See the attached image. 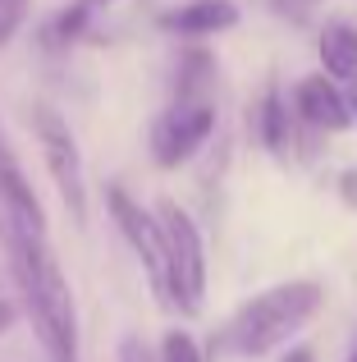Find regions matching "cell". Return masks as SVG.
I'll use <instances>...</instances> for the list:
<instances>
[{
	"instance_id": "30bf717a",
	"label": "cell",
	"mask_w": 357,
	"mask_h": 362,
	"mask_svg": "<svg viewBox=\"0 0 357 362\" xmlns=\"http://www.w3.org/2000/svg\"><path fill=\"white\" fill-rule=\"evenodd\" d=\"M316 55H321V74L334 83H357V28L334 18V23L321 28V42H316Z\"/></svg>"
},
{
	"instance_id": "4fadbf2b",
	"label": "cell",
	"mask_w": 357,
	"mask_h": 362,
	"mask_svg": "<svg viewBox=\"0 0 357 362\" xmlns=\"http://www.w3.org/2000/svg\"><path fill=\"white\" fill-rule=\"evenodd\" d=\"M23 14H28V0H0V46H5L9 37L18 33Z\"/></svg>"
},
{
	"instance_id": "ba28073f",
	"label": "cell",
	"mask_w": 357,
	"mask_h": 362,
	"mask_svg": "<svg viewBox=\"0 0 357 362\" xmlns=\"http://www.w3.org/2000/svg\"><path fill=\"white\" fill-rule=\"evenodd\" d=\"M0 221L18 225V230H28V234H46V211H42V202H37L32 184H28L23 165H18L14 151H9L5 133H0Z\"/></svg>"
},
{
	"instance_id": "8992f818",
	"label": "cell",
	"mask_w": 357,
	"mask_h": 362,
	"mask_svg": "<svg viewBox=\"0 0 357 362\" xmlns=\"http://www.w3.org/2000/svg\"><path fill=\"white\" fill-rule=\"evenodd\" d=\"M215 133V106L211 101H174L152 129V156L156 165L174 170L183 160H193L206 147V138Z\"/></svg>"
},
{
	"instance_id": "d6986e66",
	"label": "cell",
	"mask_w": 357,
	"mask_h": 362,
	"mask_svg": "<svg viewBox=\"0 0 357 362\" xmlns=\"http://www.w3.org/2000/svg\"><path fill=\"white\" fill-rule=\"evenodd\" d=\"M284 5H316V0H284Z\"/></svg>"
},
{
	"instance_id": "e0dca14e",
	"label": "cell",
	"mask_w": 357,
	"mask_h": 362,
	"mask_svg": "<svg viewBox=\"0 0 357 362\" xmlns=\"http://www.w3.org/2000/svg\"><path fill=\"white\" fill-rule=\"evenodd\" d=\"M284 362H316V354L307 344H298V349H289V354H284Z\"/></svg>"
},
{
	"instance_id": "5bb4252c",
	"label": "cell",
	"mask_w": 357,
	"mask_h": 362,
	"mask_svg": "<svg viewBox=\"0 0 357 362\" xmlns=\"http://www.w3.org/2000/svg\"><path fill=\"white\" fill-rule=\"evenodd\" d=\"M83 28H87V0H83V5H73V9H64V14L55 18V33H60L64 42H69V37H78Z\"/></svg>"
},
{
	"instance_id": "5b68a950",
	"label": "cell",
	"mask_w": 357,
	"mask_h": 362,
	"mask_svg": "<svg viewBox=\"0 0 357 362\" xmlns=\"http://www.w3.org/2000/svg\"><path fill=\"white\" fill-rule=\"evenodd\" d=\"M106 206H110V216H115L119 234L128 239V247L138 252V262L147 266V280H152L156 298L170 308V266H165V234H161V221H156V216L147 211V206L138 202V197L128 193L124 184H110V188H106Z\"/></svg>"
},
{
	"instance_id": "9a60e30c",
	"label": "cell",
	"mask_w": 357,
	"mask_h": 362,
	"mask_svg": "<svg viewBox=\"0 0 357 362\" xmlns=\"http://www.w3.org/2000/svg\"><path fill=\"white\" fill-rule=\"evenodd\" d=\"M119 362H152L143 339H124V349H119Z\"/></svg>"
},
{
	"instance_id": "ffe728a7",
	"label": "cell",
	"mask_w": 357,
	"mask_h": 362,
	"mask_svg": "<svg viewBox=\"0 0 357 362\" xmlns=\"http://www.w3.org/2000/svg\"><path fill=\"white\" fill-rule=\"evenodd\" d=\"M349 362H357V344H353V354H349Z\"/></svg>"
},
{
	"instance_id": "2e32d148",
	"label": "cell",
	"mask_w": 357,
	"mask_h": 362,
	"mask_svg": "<svg viewBox=\"0 0 357 362\" xmlns=\"http://www.w3.org/2000/svg\"><path fill=\"white\" fill-rule=\"evenodd\" d=\"M14 317H18V308H14L9 298H0V335H5V330L14 326Z\"/></svg>"
},
{
	"instance_id": "ac0fdd59",
	"label": "cell",
	"mask_w": 357,
	"mask_h": 362,
	"mask_svg": "<svg viewBox=\"0 0 357 362\" xmlns=\"http://www.w3.org/2000/svg\"><path fill=\"white\" fill-rule=\"evenodd\" d=\"M349 106H353V119H357V83H353V92H349Z\"/></svg>"
},
{
	"instance_id": "52a82bcc",
	"label": "cell",
	"mask_w": 357,
	"mask_h": 362,
	"mask_svg": "<svg viewBox=\"0 0 357 362\" xmlns=\"http://www.w3.org/2000/svg\"><path fill=\"white\" fill-rule=\"evenodd\" d=\"M294 115L303 124H312V129H321V133H344L353 124V106H349V97L339 92L334 78L307 74L294 88Z\"/></svg>"
},
{
	"instance_id": "7c38bea8",
	"label": "cell",
	"mask_w": 357,
	"mask_h": 362,
	"mask_svg": "<svg viewBox=\"0 0 357 362\" xmlns=\"http://www.w3.org/2000/svg\"><path fill=\"white\" fill-rule=\"evenodd\" d=\"M161 362H202V349L188 330H170L161 339Z\"/></svg>"
},
{
	"instance_id": "8fae6325",
	"label": "cell",
	"mask_w": 357,
	"mask_h": 362,
	"mask_svg": "<svg viewBox=\"0 0 357 362\" xmlns=\"http://www.w3.org/2000/svg\"><path fill=\"white\" fill-rule=\"evenodd\" d=\"M257 138H261V147L275 151V156H284V151H289V138H294V110H289V101L279 97L275 83L261 92V106H257Z\"/></svg>"
},
{
	"instance_id": "7a4b0ae2",
	"label": "cell",
	"mask_w": 357,
	"mask_h": 362,
	"mask_svg": "<svg viewBox=\"0 0 357 362\" xmlns=\"http://www.w3.org/2000/svg\"><path fill=\"white\" fill-rule=\"evenodd\" d=\"M325 293L316 280H289V284H275V289L257 293L252 303H243L238 317L229 321L224 330V344L243 358H261L270 349L289 344L307 321L321 312Z\"/></svg>"
},
{
	"instance_id": "9c48e42d",
	"label": "cell",
	"mask_w": 357,
	"mask_h": 362,
	"mask_svg": "<svg viewBox=\"0 0 357 362\" xmlns=\"http://www.w3.org/2000/svg\"><path fill=\"white\" fill-rule=\"evenodd\" d=\"M161 28L178 37H215L238 28V5L234 0H188V5L161 14Z\"/></svg>"
},
{
	"instance_id": "277c9868",
	"label": "cell",
	"mask_w": 357,
	"mask_h": 362,
	"mask_svg": "<svg viewBox=\"0 0 357 362\" xmlns=\"http://www.w3.org/2000/svg\"><path fill=\"white\" fill-rule=\"evenodd\" d=\"M32 129H37V142H42V160L51 170L55 188H60L64 206H69L73 225H87V175H83V151H78L69 119L55 106H37Z\"/></svg>"
},
{
	"instance_id": "6da1fadb",
	"label": "cell",
	"mask_w": 357,
	"mask_h": 362,
	"mask_svg": "<svg viewBox=\"0 0 357 362\" xmlns=\"http://www.w3.org/2000/svg\"><path fill=\"white\" fill-rule=\"evenodd\" d=\"M0 239L9 252V271L18 280V293L28 303V317L37 326L46 358L51 362H78V312H73V293L64 280L60 262L51 252L46 234H28L18 225L0 221Z\"/></svg>"
},
{
	"instance_id": "44dd1931",
	"label": "cell",
	"mask_w": 357,
	"mask_h": 362,
	"mask_svg": "<svg viewBox=\"0 0 357 362\" xmlns=\"http://www.w3.org/2000/svg\"><path fill=\"white\" fill-rule=\"evenodd\" d=\"M87 5H106V0H87Z\"/></svg>"
},
{
	"instance_id": "3957f363",
	"label": "cell",
	"mask_w": 357,
	"mask_h": 362,
	"mask_svg": "<svg viewBox=\"0 0 357 362\" xmlns=\"http://www.w3.org/2000/svg\"><path fill=\"white\" fill-rule=\"evenodd\" d=\"M161 216V234H165V266H170V308H178L183 317H197L206 298V247L197 234L193 216L178 202L165 197L156 206Z\"/></svg>"
}]
</instances>
